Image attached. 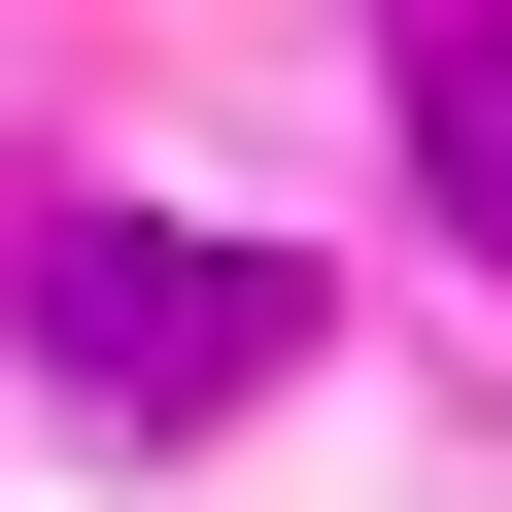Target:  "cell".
Here are the masks:
<instances>
[{
  "label": "cell",
  "mask_w": 512,
  "mask_h": 512,
  "mask_svg": "<svg viewBox=\"0 0 512 512\" xmlns=\"http://www.w3.org/2000/svg\"><path fill=\"white\" fill-rule=\"evenodd\" d=\"M35 342H69V410H103V444H205L239 376L308 342V274H274V239H137V205H35Z\"/></svg>",
  "instance_id": "cell-1"
},
{
  "label": "cell",
  "mask_w": 512,
  "mask_h": 512,
  "mask_svg": "<svg viewBox=\"0 0 512 512\" xmlns=\"http://www.w3.org/2000/svg\"><path fill=\"white\" fill-rule=\"evenodd\" d=\"M410 171H444V239L512 274V0H444V35H410Z\"/></svg>",
  "instance_id": "cell-2"
}]
</instances>
